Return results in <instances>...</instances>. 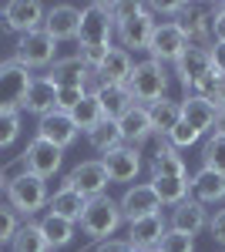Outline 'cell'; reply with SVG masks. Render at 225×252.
<instances>
[{"instance_id": "1", "label": "cell", "mask_w": 225, "mask_h": 252, "mask_svg": "<svg viewBox=\"0 0 225 252\" xmlns=\"http://www.w3.org/2000/svg\"><path fill=\"white\" fill-rule=\"evenodd\" d=\"M121 209H118V202L108 198V195H97V198H88V205H84V212L77 219V225H81V232L88 235L91 242H108L118 229H121Z\"/></svg>"}, {"instance_id": "2", "label": "cell", "mask_w": 225, "mask_h": 252, "mask_svg": "<svg viewBox=\"0 0 225 252\" xmlns=\"http://www.w3.org/2000/svg\"><path fill=\"white\" fill-rule=\"evenodd\" d=\"M3 195H7V205L17 215H24V219H34L47 205V198H51L47 182L31 172H17L14 178H7V192Z\"/></svg>"}, {"instance_id": "3", "label": "cell", "mask_w": 225, "mask_h": 252, "mask_svg": "<svg viewBox=\"0 0 225 252\" xmlns=\"http://www.w3.org/2000/svg\"><path fill=\"white\" fill-rule=\"evenodd\" d=\"M125 88H128V94L134 97V104H155V101H161L165 91H168V71H165V64H158V61H138L131 67V74L125 81Z\"/></svg>"}, {"instance_id": "4", "label": "cell", "mask_w": 225, "mask_h": 252, "mask_svg": "<svg viewBox=\"0 0 225 252\" xmlns=\"http://www.w3.org/2000/svg\"><path fill=\"white\" fill-rule=\"evenodd\" d=\"M34 81V71H27L17 58L0 61V111L7 115H20L24 111V97Z\"/></svg>"}, {"instance_id": "5", "label": "cell", "mask_w": 225, "mask_h": 252, "mask_svg": "<svg viewBox=\"0 0 225 252\" xmlns=\"http://www.w3.org/2000/svg\"><path fill=\"white\" fill-rule=\"evenodd\" d=\"M114 37V20L111 7L104 0H94L81 10V24H77V40L81 47H111Z\"/></svg>"}, {"instance_id": "6", "label": "cell", "mask_w": 225, "mask_h": 252, "mask_svg": "<svg viewBox=\"0 0 225 252\" xmlns=\"http://www.w3.org/2000/svg\"><path fill=\"white\" fill-rule=\"evenodd\" d=\"M14 58L27 67V71H34V67H51L57 61V40L37 27V31H27V34H20L17 37V54Z\"/></svg>"}, {"instance_id": "7", "label": "cell", "mask_w": 225, "mask_h": 252, "mask_svg": "<svg viewBox=\"0 0 225 252\" xmlns=\"http://www.w3.org/2000/svg\"><path fill=\"white\" fill-rule=\"evenodd\" d=\"M185 47H188V40H185V34H182V27H178L175 20H158L145 51H148V58L158 61V64H175V61L182 58Z\"/></svg>"}, {"instance_id": "8", "label": "cell", "mask_w": 225, "mask_h": 252, "mask_svg": "<svg viewBox=\"0 0 225 252\" xmlns=\"http://www.w3.org/2000/svg\"><path fill=\"white\" fill-rule=\"evenodd\" d=\"M61 185H64V189H74V192L84 195V198H97V195H104V189H108L111 182H108V172H104L101 158H88V161H77L74 168L64 175Z\"/></svg>"}, {"instance_id": "9", "label": "cell", "mask_w": 225, "mask_h": 252, "mask_svg": "<svg viewBox=\"0 0 225 252\" xmlns=\"http://www.w3.org/2000/svg\"><path fill=\"white\" fill-rule=\"evenodd\" d=\"M118 209H121V219L131 225L138 219H148V215H158L161 212V202H158V195L151 189L148 182H141V185H128L125 195L118 198Z\"/></svg>"}, {"instance_id": "10", "label": "cell", "mask_w": 225, "mask_h": 252, "mask_svg": "<svg viewBox=\"0 0 225 252\" xmlns=\"http://www.w3.org/2000/svg\"><path fill=\"white\" fill-rule=\"evenodd\" d=\"M175 24L182 27L188 44L195 47H212V10L208 7H198V3H182Z\"/></svg>"}, {"instance_id": "11", "label": "cell", "mask_w": 225, "mask_h": 252, "mask_svg": "<svg viewBox=\"0 0 225 252\" xmlns=\"http://www.w3.org/2000/svg\"><path fill=\"white\" fill-rule=\"evenodd\" d=\"M61 161H64L61 148H54V145H51V141H44V138H34V141L24 148V155H20L24 172L37 175V178H44V182L61 168Z\"/></svg>"}, {"instance_id": "12", "label": "cell", "mask_w": 225, "mask_h": 252, "mask_svg": "<svg viewBox=\"0 0 225 252\" xmlns=\"http://www.w3.org/2000/svg\"><path fill=\"white\" fill-rule=\"evenodd\" d=\"M155 24L158 20L151 17L148 10H141V14H134L131 20H125V24H118L114 27V37H118V44H121V51H145L151 40V31H155Z\"/></svg>"}, {"instance_id": "13", "label": "cell", "mask_w": 225, "mask_h": 252, "mask_svg": "<svg viewBox=\"0 0 225 252\" xmlns=\"http://www.w3.org/2000/svg\"><path fill=\"white\" fill-rule=\"evenodd\" d=\"M44 7L37 0H10L3 3V27L7 31H17V34H27V31H37L44 24Z\"/></svg>"}, {"instance_id": "14", "label": "cell", "mask_w": 225, "mask_h": 252, "mask_svg": "<svg viewBox=\"0 0 225 252\" xmlns=\"http://www.w3.org/2000/svg\"><path fill=\"white\" fill-rule=\"evenodd\" d=\"M101 165L108 172V182H134L141 172V152L131 145H121L108 155H101Z\"/></svg>"}, {"instance_id": "15", "label": "cell", "mask_w": 225, "mask_h": 252, "mask_svg": "<svg viewBox=\"0 0 225 252\" xmlns=\"http://www.w3.org/2000/svg\"><path fill=\"white\" fill-rule=\"evenodd\" d=\"M77 131L74 121H71V115H64V111H51V115L37 118V138H44V141H51L54 148H71L77 141Z\"/></svg>"}, {"instance_id": "16", "label": "cell", "mask_w": 225, "mask_h": 252, "mask_svg": "<svg viewBox=\"0 0 225 252\" xmlns=\"http://www.w3.org/2000/svg\"><path fill=\"white\" fill-rule=\"evenodd\" d=\"M168 229H175V232H188L192 239H195L202 229H208V209H205V205H198V202L188 195L185 202H178V205L171 209Z\"/></svg>"}, {"instance_id": "17", "label": "cell", "mask_w": 225, "mask_h": 252, "mask_svg": "<svg viewBox=\"0 0 225 252\" xmlns=\"http://www.w3.org/2000/svg\"><path fill=\"white\" fill-rule=\"evenodd\" d=\"M77 24H81V10L71 3H57L44 14V31L61 44V40H77Z\"/></svg>"}, {"instance_id": "18", "label": "cell", "mask_w": 225, "mask_h": 252, "mask_svg": "<svg viewBox=\"0 0 225 252\" xmlns=\"http://www.w3.org/2000/svg\"><path fill=\"white\" fill-rule=\"evenodd\" d=\"M188 195L198 202V205H219L225 202V175L208 172V168H198V172L188 178Z\"/></svg>"}, {"instance_id": "19", "label": "cell", "mask_w": 225, "mask_h": 252, "mask_svg": "<svg viewBox=\"0 0 225 252\" xmlns=\"http://www.w3.org/2000/svg\"><path fill=\"white\" fill-rule=\"evenodd\" d=\"M24 111L27 115H37V118L57 111V88L47 74H34L31 88H27V97H24Z\"/></svg>"}, {"instance_id": "20", "label": "cell", "mask_w": 225, "mask_h": 252, "mask_svg": "<svg viewBox=\"0 0 225 252\" xmlns=\"http://www.w3.org/2000/svg\"><path fill=\"white\" fill-rule=\"evenodd\" d=\"M208 71H212V54H208V47H195V44H188L185 51H182V58L175 61V74L182 84H195L198 78H205Z\"/></svg>"}, {"instance_id": "21", "label": "cell", "mask_w": 225, "mask_h": 252, "mask_svg": "<svg viewBox=\"0 0 225 252\" xmlns=\"http://www.w3.org/2000/svg\"><path fill=\"white\" fill-rule=\"evenodd\" d=\"M165 232H168V219L161 212L148 215V219H138V222L128 225V246L131 249H155Z\"/></svg>"}, {"instance_id": "22", "label": "cell", "mask_w": 225, "mask_h": 252, "mask_svg": "<svg viewBox=\"0 0 225 252\" xmlns=\"http://www.w3.org/2000/svg\"><path fill=\"white\" fill-rule=\"evenodd\" d=\"M118 128H121V138H125V145H141L145 138H151L155 131H151V115L145 104H131L125 115L118 118Z\"/></svg>"}, {"instance_id": "23", "label": "cell", "mask_w": 225, "mask_h": 252, "mask_svg": "<svg viewBox=\"0 0 225 252\" xmlns=\"http://www.w3.org/2000/svg\"><path fill=\"white\" fill-rule=\"evenodd\" d=\"M88 67H84V61H81V54H74V58H57L54 64H51V74L47 78L54 81V88H84L88 84Z\"/></svg>"}, {"instance_id": "24", "label": "cell", "mask_w": 225, "mask_h": 252, "mask_svg": "<svg viewBox=\"0 0 225 252\" xmlns=\"http://www.w3.org/2000/svg\"><path fill=\"white\" fill-rule=\"evenodd\" d=\"M94 97H97V104H101V118H108V121H118V118L134 104V97L128 94L125 84H101V88L94 91Z\"/></svg>"}, {"instance_id": "25", "label": "cell", "mask_w": 225, "mask_h": 252, "mask_svg": "<svg viewBox=\"0 0 225 252\" xmlns=\"http://www.w3.org/2000/svg\"><path fill=\"white\" fill-rule=\"evenodd\" d=\"M134 61L128 51H121V47H108V58H104V64L94 71L97 78H101V84H125L128 81V74H131Z\"/></svg>"}, {"instance_id": "26", "label": "cell", "mask_w": 225, "mask_h": 252, "mask_svg": "<svg viewBox=\"0 0 225 252\" xmlns=\"http://www.w3.org/2000/svg\"><path fill=\"white\" fill-rule=\"evenodd\" d=\"M84 205H88V198L77 195L74 189H64V185L47 198V212L57 215V219H67V222H74V225H77V219H81V212H84Z\"/></svg>"}, {"instance_id": "27", "label": "cell", "mask_w": 225, "mask_h": 252, "mask_svg": "<svg viewBox=\"0 0 225 252\" xmlns=\"http://www.w3.org/2000/svg\"><path fill=\"white\" fill-rule=\"evenodd\" d=\"M182 104V121H185L188 128H195L198 135H205L215 128V108L208 104V101H198V97H185V101H178Z\"/></svg>"}, {"instance_id": "28", "label": "cell", "mask_w": 225, "mask_h": 252, "mask_svg": "<svg viewBox=\"0 0 225 252\" xmlns=\"http://www.w3.org/2000/svg\"><path fill=\"white\" fill-rule=\"evenodd\" d=\"M148 115H151V131L161 135V138H168L171 128L182 121V104L171 101V97H161V101L148 104Z\"/></svg>"}, {"instance_id": "29", "label": "cell", "mask_w": 225, "mask_h": 252, "mask_svg": "<svg viewBox=\"0 0 225 252\" xmlns=\"http://www.w3.org/2000/svg\"><path fill=\"white\" fill-rule=\"evenodd\" d=\"M185 91H188L185 97H198V101H208L215 111H225V78H219V74L208 71L205 78H198L195 84H188Z\"/></svg>"}, {"instance_id": "30", "label": "cell", "mask_w": 225, "mask_h": 252, "mask_svg": "<svg viewBox=\"0 0 225 252\" xmlns=\"http://www.w3.org/2000/svg\"><path fill=\"white\" fill-rule=\"evenodd\" d=\"M74 222H67V219H57V215H44L40 219V232H44V239H47V246L51 249H67L71 242H74Z\"/></svg>"}, {"instance_id": "31", "label": "cell", "mask_w": 225, "mask_h": 252, "mask_svg": "<svg viewBox=\"0 0 225 252\" xmlns=\"http://www.w3.org/2000/svg\"><path fill=\"white\" fill-rule=\"evenodd\" d=\"M88 141H91L94 152H101V155H108V152H114V148H121V145H125L118 121H108V118H101L91 131H88Z\"/></svg>"}, {"instance_id": "32", "label": "cell", "mask_w": 225, "mask_h": 252, "mask_svg": "<svg viewBox=\"0 0 225 252\" xmlns=\"http://www.w3.org/2000/svg\"><path fill=\"white\" fill-rule=\"evenodd\" d=\"M148 185L155 189L158 202L168 205V209H175L178 202H185V198H188V178H165V175H155Z\"/></svg>"}, {"instance_id": "33", "label": "cell", "mask_w": 225, "mask_h": 252, "mask_svg": "<svg viewBox=\"0 0 225 252\" xmlns=\"http://www.w3.org/2000/svg\"><path fill=\"white\" fill-rule=\"evenodd\" d=\"M10 249L14 252H47L51 246H47V239H44V232H40V222L27 219V222L17 229V235L10 239Z\"/></svg>"}, {"instance_id": "34", "label": "cell", "mask_w": 225, "mask_h": 252, "mask_svg": "<svg viewBox=\"0 0 225 252\" xmlns=\"http://www.w3.org/2000/svg\"><path fill=\"white\" fill-rule=\"evenodd\" d=\"M155 175H165V178H188V168H185V158L178 155L175 148H161L158 155L151 158V178Z\"/></svg>"}, {"instance_id": "35", "label": "cell", "mask_w": 225, "mask_h": 252, "mask_svg": "<svg viewBox=\"0 0 225 252\" xmlns=\"http://www.w3.org/2000/svg\"><path fill=\"white\" fill-rule=\"evenodd\" d=\"M71 121H74L77 131H84V135H88L94 125L101 121V104H97V97H94V94H84V101H81L74 111H71Z\"/></svg>"}, {"instance_id": "36", "label": "cell", "mask_w": 225, "mask_h": 252, "mask_svg": "<svg viewBox=\"0 0 225 252\" xmlns=\"http://www.w3.org/2000/svg\"><path fill=\"white\" fill-rule=\"evenodd\" d=\"M202 168L225 175V135H208L202 145Z\"/></svg>"}, {"instance_id": "37", "label": "cell", "mask_w": 225, "mask_h": 252, "mask_svg": "<svg viewBox=\"0 0 225 252\" xmlns=\"http://www.w3.org/2000/svg\"><path fill=\"white\" fill-rule=\"evenodd\" d=\"M155 249L158 252H195V239H192L188 232H175V229H168Z\"/></svg>"}, {"instance_id": "38", "label": "cell", "mask_w": 225, "mask_h": 252, "mask_svg": "<svg viewBox=\"0 0 225 252\" xmlns=\"http://www.w3.org/2000/svg\"><path fill=\"white\" fill-rule=\"evenodd\" d=\"M20 115H7V111H0V148H10V145H17L20 138Z\"/></svg>"}, {"instance_id": "39", "label": "cell", "mask_w": 225, "mask_h": 252, "mask_svg": "<svg viewBox=\"0 0 225 252\" xmlns=\"http://www.w3.org/2000/svg\"><path fill=\"white\" fill-rule=\"evenodd\" d=\"M198 138H202V135H198L195 128H188L185 121H178V125L171 128V135H168V145L175 148V152H178V148H192Z\"/></svg>"}, {"instance_id": "40", "label": "cell", "mask_w": 225, "mask_h": 252, "mask_svg": "<svg viewBox=\"0 0 225 252\" xmlns=\"http://www.w3.org/2000/svg\"><path fill=\"white\" fill-rule=\"evenodd\" d=\"M20 229V215L10 209V205H0V246L3 242H10Z\"/></svg>"}, {"instance_id": "41", "label": "cell", "mask_w": 225, "mask_h": 252, "mask_svg": "<svg viewBox=\"0 0 225 252\" xmlns=\"http://www.w3.org/2000/svg\"><path fill=\"white\" fill-rule=\"evenodd\" d=\"M84 88H57V111H64V115H71L77 104L84 101Z\"/></svg>"}, {"instance_id": "42", "label": "cell", "mask_w": 225, "mask_h": 252, "mask_svg": "<svg viewBox=\"0 0 225 252\" xmlns=\"http://www.w3.org/2000/svg\"><path fill=\"white\" fill-rule=\"evenodd\" d=\"M108 7H111L114 27H118V24H125V20H131L134 14H141V10H145V3H131V0H125V3H108Z\"/></svg>"}, {"instance_id": "43", "label": "cell", "mask_w": 225, "mask_h": 252, "mask_svg": "<svg viewBox=\"0 0 225 252\" xmlns=\"http://www.w3.org/2000/svg\"><path fill=\"white\" fill-rule=\"evenodd\" d=\"M208 10H212V44H225V3H215Z\"/></svg>"}, {"instance_id": "44", "label": "cell", "mask_w": 225, "mask_h": 252, "mask_svg": "<svg viewBox=\"0 0 225 252\" xmlns=\"http://www.w3.org/2000/svg\"><path fill=\"white\" fill-rule=\"evenodd\" d=\"M208 235H212V242H219L225 249V205L208 219Z\"/></svg>"}, {"instance_id": "45", "label": "cell", "mask_w": 225, "mask_h": 252, "mask_svg": "<svg viewBox=\"0 0 225 252\" xmlns=\"http://www.w3.org/2000/svg\"><path fill=\"white\" fill-rule=\"evenodd\" d=\"M104 58H108V47H81V61L88 71H97L104 64Z\"/></svg>"}, {"instance_id": "46", "label": "cell", "mask_w": 225, "mask_h": 252, "mask_svg": "<svg viewBox=\"0 0 225 252\" xmlns=\"http://www.w3.org/2000/svg\"><path fill=\"white\" fill-rule=\"evenodd\" d=\"M208 54H212V74L225 78V44H212Z\"/></svg>"}, {"instance_id": "47", "label": "cell", "mask_w": 225, "mask_h": 252, "mask_svg": "<svg viewBox=\"0 0 225 252\" xmlns=\"http://www.w3.org/2000/svg\"><path fill=\"white\" fill-rule=\"evenodd\" d=\"M97 252H134L128 246V239H108V242H97Z\"/></svg>"}, {"instance_id": "48", "label": "cell", "mask_w": 225, "mask_h": 252, "mask_svg": "<svg viewBox=\"0 0 225 252\" xmlns=\"http://www.w3.org/2000/svg\"><path fill=\"white\" fill-rule=\"evenodd\" d=\"M212 135H225V111L215 115V128H212Z\"/></svg>"}, {"instance_id": "49", "label": "cell", "mask_w": 225, "mask_h": 252, "mask_svg": "<svg viewBox=\"0 0 225 252\" xmlns=\"http://www.w3.org/2000/svg\"><path fill=\"white\" fill-rule=\"evenodd\" d=\"M7 192V175H3V168H0V195Z\"/></svg>"}, {"instance_id": "50", "label": "cell", "mask_w": 225, "mask_h": 252, "mask_svg": "<svg viewBox=\"0 0 225 252\" xmlns=\"http://www.w3.org/2000/svg\"><path fill=\"white\" fill-rule=\"evenodd\" d=\"M134 252H158V249H134Z\"/></svg>"}, {"instance_id": "51", "label": "cell", "mask_w": 225, "mask_h": 252, "mask_svg": "<svg viewBox=\"0 0 225 252\" xmlns=\"http://www.w3.org/2000/svg\"><path fill=\"white\" fill-rule=\"evenodd\" d=\"M47 252H64V249H47Z\"/></svg>"}, {"instance_id": "52", "label": "cell", "mask_w": 225, "mask_h": 252, "mask_svg": "<svg viewBox=\"0 0 225 252\" xmlns=\"http://www.w3.org/2000/svg\"><path fill=\"white\" fill-rule=\"evenodd\" d=\"M222 252H225V249H222Z\"/></svg>"}]
</instances>
